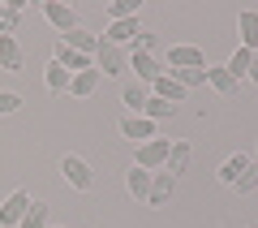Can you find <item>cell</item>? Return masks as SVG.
Returning <instances> with one entry per match:
<instances>
[{"label": "cell", "mask_w": 258, "mask_h": 228, "mask_svg": "<svg viewBox=\"0 0 258 228\" xmlns=\"http://www.w3.org/2000/svg\"><path fill=\"white\" fill-rule=\"evenodd\" d=\"M18 228H47V202H30Z\"/></svg>", "instance_id": "26"}, {"label": "cell", "mask_w": 258, "mask_h": 228, "mask_svg": "<svg viewBox=\"0 0 258 228\" xmlns=\"http://www.w3.org/2000/svg\"><path fill=\"white\" fill-rule=\"evenodd\" d=\"M120 134H125L129 138V142H151V138H159L155 134V121H147V117H134V112H129V117L125 121H120Z\"/></svg>", "instance_id": "8"}, {"label": "cell", "mask_w": 258, "mask_h": 228, "mask_svg": "<svg viewBox=\"0 0 258 228\" xmlns=\"http://www.w3.org/2000/svg\"><path fill=\"white\" fill-rule=\"evenodd\" d=\"M120 99H125L129 108H134V117H142V108H147V99H151V86L134 78V82H125V91H120Z\"/></svg>", "instance_id": "18"}, {"label": "cell", "mask_w": 258, "mask_h": 228, "mask_svg": "<svg viewBox=\"0 0 258 228\" xmlns=\"http://www.w3.org/2000/svg\"><path fill=\"white\" fill-rule=\"evenodd\" d=\"M125 185H129V194H134V198H142V202H147V194H151V173L134 164V168L125 173Z\"/></svg>", "instance_id": "21"}, {"label": "cell", "mask_w": 258, "mask_h": 228, "mask_svg": "<svg viewBox=\"0 0 258 228\" xmlns=\"http://www.w3.org/2000/svg\"><path fill=\"white\" fill-rule=\"evenodd\" d=\"M108 18H112V22L138 18V0H112V5H108Z\"/></svg>", "instance_id": "27"}, {"label": "cell", "mask_w": 258, "mask_h": 228, "mask_svg": "<svg viewBox=\"0 0 258 228\" xmlns=\"http://www.w3.org/2000/svg\"><path fill=\"white\" fill-rule=\"evenodd\" d=\"M138 35H142L138 18H125V22H112V26H108L103 43H116V47H125V43H138Z\"/></svg>", "instance_id": "11"}, {"label": "cell", "mask_w": 258, "mask_h": 228, "mask_svg": "<svg viewBox=\"0 0 258 228\" xmlns=\"http://www.w3.org/2000/svg\"><path fill=\"white\" fill-rule=\"evenodd\" d=\"M172 190H176V177L168 173V168H159V173H151V194H147V202H151V207H164V202L172 198Z\"/></svg>", "instance_id": "9"}, {"label": "cell", "mask_w": 258, "mask_h": 228, "mask_svg": "<svg viewBox=\"0 0 258 228\" xmlns=\"http://www.w3.org/2000/svg\"><path fill=\"white\" fill-rule=\"evenodd\" d=\"M168 73H172L185 91H198V86H207V69H168Z\"/></svg>", "instance_id": "24"}, {"label": "cell", "mask_w": 258, "mask_h": 228, "mask_svg": "<svg viewBox=\"0 0 258 228\" xmlns=\"http://www.w3.org/2000/svg\"><path fill=\"white\" fill-rule=\"evenodd\" d=\"M22 108V95H13V91H0V117H9V112H18Z\"/></svg>", "instance_id": "29"}, {"label": "cell", "mask_w": 258, "mask_h": 228, "mask_svg": "<svg viewBox=\"0 0 258 228\" xmlns=\"http://www.w3.org/2000/svg\"><path fill=\"white\" fill-rule=\"evenodd\" d=\"M237 35H241V47L245 52H258V13L254 9H245L237 18Z\"/></svg>", "instance_id": "14"}, {"label": "cell", "mask_w": 258, "mask_h": 228, "mask_svg": "<svg viewBox=\"0 0 258 228\" xmlns=\"http://www.w3.org/2000/svg\"><path fill=\"white\" fill-rule=\"evenodd\" d=\"M0 69L5 73H22V47L13 35H0Z\"/></svg>", "instance_id": "15"}, {"label": "cell", "mask_w": 258, "mask_h": 228, "mask_svg": "<svg viewBox=\"0 0 258 228\" xmlns=\"http://www.w3.org/2000/svg\"><path fill=\"white\" fill-rule=\"evenodd\" d=\"M43 18L52 22L60 35H69V30H78L82 22H78V9H69V5H60V0H43Z\"/></svg>", "instance_id": "6"}, {"label": "cell", "mask_w": 258, "mask_h": 228, "mask_svg": "<svg viewBox=\"0 0 258 228\" xmlns=\"http://www.w3.org/2000/svg\"><path fill=\"white\" fill-rule=\"evenodd\" d=\"M207 86H211L215 95H232V91H237V82L228 78V69H224V65H207Z\"/></svg>", "instance_id": "20"}, {"label": "cell", "mask_w": 258, "mask_h": 228, "mask_svg": "<svg viewBox=\"0 0 258 228\" xmlns=\"http://www.w3.org/2000/svg\"><path fill=\"white\" fill-rule=\"evenodd\" d=\"M232 190H241V194H254V190H258V164H249L245 173L237 177V185H232Z\"/></svg>", "instance_id": "28"}, {"label": "cell", "mask_w": 258, "mask_h": 228, "mask_svg": "<svg viewBox=\"0 0 258 228\" xmlns=\"http://www.w3.org/2000/svg\"><path fill=\"white\" fill-rule=\"evenodd\" d=\"M168 151H172V138H151V142L138 146V159H134V164L147 168V173H159V168L168 164Z\"/></svg>", "instance_id": "1"}, {"label": "cell", "mask_w": 258, "mask_h": 228, "mask_svg": "<svg viewBox=\"0 0 258 228\" xmlns=\"http://www.w3.org/2000/svg\"><path fill=\"white\" fill-rule=\"evenodd\" d=\"M249 56H254V52H245V47H237V52H232V61L224 65V69H228V78H232V82H241V78H245V73H249Z\"/></svg>", "instance_id": "25"}, {"label": "cell", "mask_w": 258, "mask_h": 228, "mask_svg": "<svg viewBox=\"0 0 258 228\" xmlns=\"http://www.w3.org/2000/svg\"><path fill=\"white\" fill-rule=\"evenodd\" d=\"M168 65H172V69H207V56H203V47L176 43L172 52H168Z\"/></svg>", "instance_id": "7"}, {"label": "cell", "mask_w": 258, "mask_h": 228, "mask_svg": "<svg viewBox=\"0 0 258 228\" xmlns=\"http://www.w3.org/2000/svg\"><path fill=\"white\" fill-rule=\"evenodd\" d=\"M56 65H60V69H69V73L95 69V61H91V56H78L74 47H64V43H56Z\"/></svg>", "instance_id": "17"}, {"label": "cell", "mask_w": 258, "mask_h": 228, "mask_svg": "<svg viewBox=\"0 0 258 228\" xmlns=\"http://www.w3.org/2000/svg\"><path fill=\"white\" fill-rule=\"evenodd\" d=\"M142 117H147V121H172V117H176V108H172L168 99H159V95H151L147 108H142Z\"/></svg>", "instance_id": "23"}, {"label": "cell", "mask_w": 258, "mask_h": 228, "mask_svg": "<svg viewBox=\"0 0 258 228\" xmlns=\"http://www.w3.org/2000/svg\"><path fill=\"white\" fill-rule=\"evenodd\" d=\"M60 177L74 185V190H82V194L95 185V173H91V164H86L82 155H64V159H60Z\"/></svg>", "instance_id": "3"}, {"label": "cell", "mask_w": 258, "mask_h": 228, "mask_svg": "<svg viewBox=\"0 0 258 228\" xmlns=\"http://www.w3.org/2000/svg\"><path fill=\"white\" fill-rule=\"evenodd\" d=\"M151 95H159V99H168V103L176 108V103H185V95H189V91H185V86L176 82L172 73L164 69V78H155V82H151Z\"/></svg>", "instance_id": "12"}, {"label": "cell", "mask_w": 258, "mask_h": 228, "mask_svg": "<svg viewBox=\"0 0 258 228\" xmlns=\"http://www.w3.org/2000/svg\"><path fill=\"white\" fill-rule=\"evenodd\" d=\"M95 69H99L103 78H116V73H125V69H129V56H125V47H116V43H103V39H99V52H95Z\"/></svg>", "instance_id": "2"}, {"label": "cell", "mask_w": 258, "mask_h": 228, "mask_svg": "<svg viewBox=\"0 0 258 228\" xmlns=\"http://www.w3.org/2000/svg\"><path fill=\"white\" fill-rule=\"evenodd\" d=\"M99 82H103V73H99V69H82V73H74L69 95H74V99H91V95L99 91Z\"/></svg>", "instance_id": "13"}, {"label": "cell", "mask_w": 258, "mask_h": 228, "mask_svg": "<svg viewBox=\"0 0 258 228\" xmlns=\"http://www.w3.org/2000/svg\"><path fill=\"white\" fill-rule=\"evenodd\" d=\"M43 82H47V91L52 95H69V82H74V73L69 69H60V65H47V73H43Z\"/></svg>", "instance_id": "19"}, {"label": "cell", "mask_w": 258, "mask_h": 228, "mask_svg": "<svg viewBox=\"0 0 258 228\" xmlns=\"http://www.w3.org/2000/svg\"><path fill=\"white\" fill-rule=\"evenodd\" d=\"M60 43L74 47L78 56H91V61H95V52H99V35H91L86 26H78V30H69V35H60Z\"/></svg>", "instance_id": "10"}, {"label": "cell", "mask_w": 258, "mask_h": 228, "mask_svg": "<svg viewBox=\"0 0 258 228\" xmlns=\"http://www.w3.org/2000/svg\"><path fill=\"white\" fill-rule=\"evenodd\" d=\"M189 159H194V146L189 142H185V138H176V142H172V151H168V173H172V177H181L185 173V168H189Z\"/></svg>", "instance_id": "16"}, {"label": "cell", "mask_w": 258, "mask_h": 228, "mask_svg": "<svg viewBox=\"0 0 258 228\" xmlns=\"http://www.w3.org/2000/svg\"><path fill=\"white\" fill-rule=\"evenodd\" d=\"M129 69L138 73V82H155V78H164V65L155 61V52H138V47H129Z\"/></svg>", "instance_id": "5"}, {"label": "cell", "mask_w": 258, "mask_h": 228, "mask_svg": "<svg viewBox=\"0 0 258 228\" xmlns=\"http://www.w3.org/2000/svg\"><path fill=\"white\" fill-rule=\"evenodd\" d=\"M249 164H254L249 155H228V159H224V168H220V181H224V185H237V177L245 173Z\"/></svg>", "instance_id": "22"}, {"label": "cell", "mask_w": 258, "mask_h": 228, "mask_svg": "<svg viewBox=\"0 0 258 228\" xmlns=\"http://www.w3.org/2000/svg\"><path fill=\"white\" fill-rule=\"evenodd\" d=\"M245 78H249V82H254V86H258V52H254V56H249V73H245Z\"/></svg>", "instance_id": "31"}, {"label": "cell", "mask_w": 258, "mask_h": 228, "mask_svg": "<svg viewBox=\"0 0 258 228\" xmlns=\"http://www.w3.org/2000/svg\"><path fill=\"white\" fill-rule=\"evenodd\" d=\"M30 202H35V198H30L26 190H13L9 198L0 202V228H18V224H22V215H26V207H30Z\"/></svg>", "instance_id": "4"}, {"label": "cell", "mask_w": 258, "mask_h": 228, "mask_svg": "<svg viewBox=\"0 0 258 228\" xmlns=\"http://www.w3.org/2000/svg\"><path fill=\"white\" fill-rule=\"evenodd\" d=\"M18 18H22V13H13V9H0V35H13V30H18Z\"/></svg>", "instance_id": "30"}]
</instances>
